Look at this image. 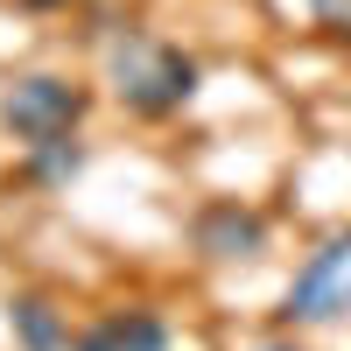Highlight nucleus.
<instances>
[{
    "label": "nucleus",
    "instance_id": "3",
    "mask_svg": "<svg viewBox=\"0 0 351 351\" xmlns=\"http://www.w3.org/2000/svg\"><path fill=\"white\" fill-rule=\"evenodd\" d=\"M288 316L295 324H337V316H351V232L330 239L324 253H309V267L288 281Z\"/></svg>",
    "mask_w": 351,
    "mask_h": 351
},
{
    "label": "nucleus",
    "instance_id": "7",
    "mask_svg": "<svg viewBox=\"0 0 351 351\" xmlns=\"http://www.w3.org/2000/svg\"><path fill=\"white\" fill-rule=\"evenodd\" d=\"M316 21H330V28H351V0H309Z\"/></svg>",
    "mask_w": 351,
    "mask_h": 351
},
{
    "label": "nucleus",
    "instance_id": "6",
    "mask_svg": "<svg viewBox=\"0 0 351 351\" xmlns=\"http://www.w3.org/2000/svg\"><path fill=\"white\" fill-rule=\"evenodd\" d=\"M14 330H21V344H28V351H64V344H71L49 302H14Z\"/></svg>",
    "mask_w": 351,
    "mask_h": 351
},
{
    "label": "nucleus",
    "instance_id": "1",
    "mask_svg": "<svg viewBox=\"0 0 351 351\" xmlns=\"http://www.w3.org/2000/svg\"><path fill=\"white\" fill-rule=\"evenodd\" d=\"M112 92H120L134 112L162 120V112L190 106V92H197V64H190L176 43L127 36V43H112Z\"/></svg>",
    "mask_w": 351,
    "mask_h": 351
},
{
    "label": "nucleus",
    "instance_id": "5",
    "mask_svg": "<svg viewBox=\"0 0 351 351\" xmlns=\"http://www.w3.org/2000/svg\"><path fill=\"white\" fill-rule=\"evenodd\" d=\"M77 351H169V324L148 309H127V316H106L77 337Z\"/></svg>",
    "mask_w": 351,
    "mask_h": 351
},
{
    "label": "nucleus",
    "instance_id": "8",
    "mask_svg": "<svg viewBox=\"0 0 351 351\" xmlns=\"http://www.w3.org/2000/svg\"><path fill=\"white\" fill-rule=\"evenodd\" d=\"M274 351H281V344H274Z\"/></svg>",
    "mask_w": 351,
    "mask_h": 351
},
{
    "label": "nucleus",
    "instance_id": "4",
    "mask_svg": "<svg viewBox=\"0 0 351 351\" xmlns=\"http://www.w3.org/2000/svg\"><path fill=\"white\" fill-rule=\"evenodd\" d=\"M197 246L211 260H253L260 246H267V225H260L253 211H239V204H218V211H204Z\"/></svg>",
    "mask_w": 351,
    "mask_h": 351
},
{
    "label": "nucleus",
    "instance_id": "2",
    "mask_svg": "<svg viewBox=\"0 0 351 351\" xmlns=\"http://www.w3.org/2000/svg\"><path fill=\"white\" fill-rule=\"evenodd\" d=\"M0 120H8V134L21 141V148H64L71 141V127L84 120V92L77 84H64V77H14L8 84V99H0Z\"/></svg>",
    "mask_w": 351,
    "mask_h": 351
}]
</instances>
